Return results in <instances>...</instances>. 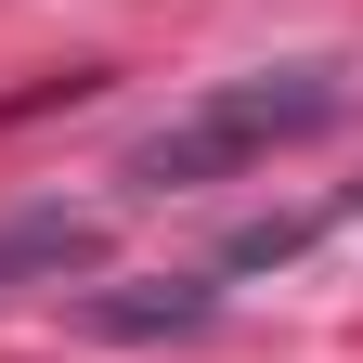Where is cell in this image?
<instances>
[{"label":"cell","mask_w":363,"mask_h":363,"mask_svg":"<svg viewBox=\"0 0 363 363\" xmlns=\"http://www.w3.org/2000/svg\"><path fill=\"white\" fill-rule=\"evenodd\" d=\"M337 117H350V78H337V65H259V78L195 91L169 130H143V143H130V182H143V195L234 182V169H259V156L311 143V130H337Z\"/></svg>","instance_id":"obj_1"},{"label":"cell","mask_w":363,"mask_h":363,"mask_svg":"<svg viewBox=\"0 0 363 363\" xmlns=\"http://www.w3.org/2000/svg\"><path fill=\"white\" fill-rule=\"evenodd\" d=\"M91 259H104V220L91 208H13L0 220V286H65Z\"/></svg>","instance_id":"obj_2"},{"label":"cell","mask_w":363,"mask_h":363,"mask_svg":"<svg viewBox=\"0 0 363 363\" xmlns=\"http://www.w3.org/2000/svg\"><path fill=\"white\" fill-rule=\"evenodd\" d=\"M91 325L104 337H208L220 286H117V298H91Z\"/></svg>","instance_id":"obj_3"}]
</instances>
